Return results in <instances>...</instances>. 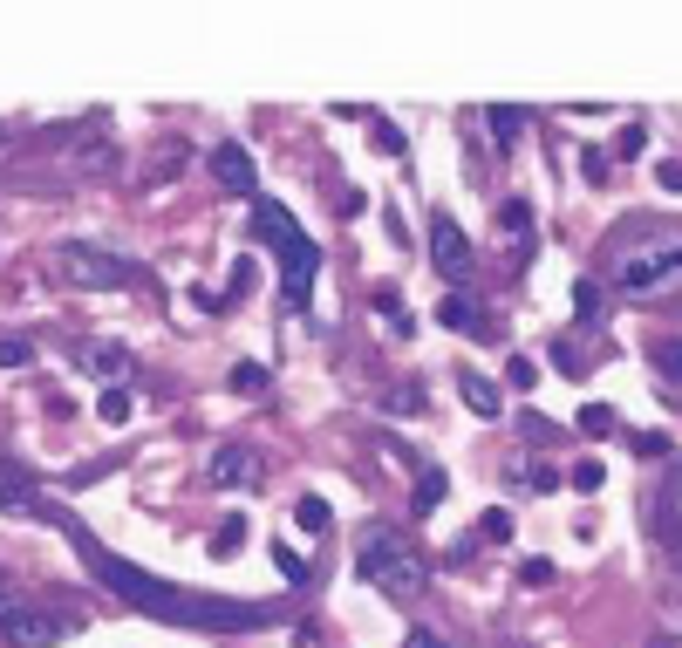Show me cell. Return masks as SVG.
Segmentation results:
<instances>
[{"label": "cell", "instance_id": "83f0119b", "mask_svg": "<svg viewBox=\"0 0 682 648\" xmlns=\"http://www.w3.org/2000/svg\"><path fill=\"white\" fill-rule=\"evenodd\" d=\"M273 567L287 573V580H294V587H301V580H307V560H301V553H294V546H287V539H280V546H273Z\"/></svg>", "mask_w": 682, "mask_h": 648}, {"label": "cell", "instance_id": "1f68e13d", "mask_svg": "<svg viewBox=\"0 0 682 648\" xmlns=\"http://www.w3.org/2000/svg\"><path fill=\"white\" fill-rule=\"evenodd\" d=\"M519 580H526V587H546V580H553V560H526Z\"/></svg>", "mask_w": 682, "mask_h": 648}, {"label": "cell", "instance_id": "d6a6232c", "mask_svg": "<svg viewBox=\"0 0 682 648\" xmlns=\"http://www.w3.org/2000/svg\"><path fill=\"white\" fill-rule=\"evenodd\" d=\"M655 185H662V191H682V164H669V157H662V164H655Z\"/></svg>", "mask_w": 682, "mask_h": 648}, {"label": "cell", "instance_id": "8992f818", "mask_svg": "<svg viewBox=\"0 0 682 648\" xmlns=\"http://www.w3.org/2000/svg\"><path fill=\"white\" fill-rule=\"evenodd\" d=\"M55 267H62L69 287H89V294H116V287H130V260L96 253V246H62V253H55Z\"/></svg>", "mask_w": 682, "mask_h": 648}, {"label": "cell", "instance_id": "7c38bea8", "mask_svg": "<svg viewBox=\"0 0 682 648\" xmlns=\"http://www.w3.org/2000/svg\"><path fill=\"white\" fill-rule=\"evenodd\" d=\"M457 396H464L478 417H498V410H505V396H498V382L485 376V369H457Z\"/></svg>", "mask_w": 682, "mask_h": 648}, {"label": "cell", "instance_id": "8fae6325", "mask_svg": "<svg viewBox=\"0 0 682 648\" xmlns=\"http://www.w3.org/2000/svg\"><path fill=\"white\" fill-rule=\"evenodd\" d=\"M498 246H505L512 260L532 253V205L526 198H505V205H498Z\"/></svg>", "mask_w": 682, "mask_h": 648}, {"label": "cell", "instance_id": "4dcf8cb0", "mask_svg": "<svg viewBox=\"0 0 682 648\" xmlns=\"http://www.w3.org/2000/svg\"><path fill=\"white\" fill-rule=\"evenodd\" d=\"M369 130H376V144L389 157H403V130H396V123H382V116H369Z\"/></svg>", "mask_w": 682, "mask_h": 648}, {"label": "cell", "instance_id": "d4e9b609", "mask_svg": "<svg viewBox=\"0 0 682 648\" xmlns=\"http://www.w3.org/2000/svg\"><path fill=\"white\" fill-rule=\"evenodd\" d=\"M35 362V342H21V335H0V369H28Z\"/></svg>", "mask_w": 682, "mask_h": 648}, {"label": "cell", "instance_id": "277c9868", "mask_svg": "<svg viewBox=\"0 0 682 648\" xmlns=\"http://www.w3.org/2000/svg\"><path fill=\"white\" fill-rule=\"evenodd\" d=\"M607 280L621 287V294H669L682 280V232H655V239H635V246H621V253H607Z\"/></svg>", "mask_w": 682, "mask_h": 648}, {"label": "cell", "instance_id": "836d02e7", "mask_svg": "<svg viewBox=\"0 0 682 648\" xmlns=\"http://www.w3.org/2000/svg\"><path fill=\"white\" fill-rule=\"evenodd\" d=\"M642 144H648V130H642V123H628V130H621V157H635Z\"/></svg>", "mask_w": 682, "mask_h": 648}, {"label": "cell", "instance_id": "4316f807", "mask_svg": "<svg viewBox=\"0 0 682 648\" xmlns=\"http://www.w3.org/2000/svg\"><path fill=\"white\" fill-rule=\"evenodd\" d=\"M601 485H607L601 458H580V464H573V492H601Z\"/></svg>", "mask_w": 682, "mask_h": 648}, {"label": "cell", "instance_id": "5b68a950", "mask_svg": "<svg viewBox=\"0 0 682 648\" xmlns=\"http://www.w3.org/2000/svg\"><path fill=\"white\" fill-rule=\"evenodd\" d=\"M69 628H76V614L35 608V601H21V594L0 587V642H7V648H55Z\"/></svg>", "mask_w": 682, "mask_h": 648}, {"label": "cell", "instance_id": "ffe728a7", "mask_svg": "<svg viewBox=\"0 0 682 648\" xmlns=\"http://www.w3.org/2000/svg\"><path fill=\"white\" fill-rule=\"evenodd\" d=\"M505 382H512L519 396H532V389H539V362H532V355H505Z\"/></svg>", "mask_w": 682, "mask_h": 648}, {"label": "cell", "instance_id": "44dd1931", "mask_svg": "<svg viewBox=\"0 0 682 648\" xmlns=\"http://www.w3.org/2000/svg\"><path fill=\"white\" fill-rule=\"evenodd\" d=\"M580 430H587V437H614V430H621V417H614L607 403H580Z\"/></svg>", "mask_w": 682, "mask_h": 648}, {"label": "cell", "instance_id": "30bf717a", "mask_svg": "<svg viewBox=\"0 0 682 648\" xmlns=\"http://www.w3.org/2000/svg\"><path fill=\"white\" fill-rule=\"evenodd\" d=\"M212 178L226 191H239V198L260 191V171H253V151H246V144H219V151H212Z\"/></svg>", "mask_w": 682, "mask_h": 648}, {"label": "cell", "instance_id": "f546056e", "mask_svg": "<svg viewBox=\"0 0 682 648\" xmlns=\"http://www.w3.org/2000/svg\"><path fill=\"white\" fill-rule=\"evenodd\" d=\"M573 307H580V321H594V314H601V287L580 280V287H573Z\"/></svg>", "mask_w": 682, "mask_h": 648}, {"label": "cell", "instance_id": "d6986e66", "mask_svg": "<svg viewBox=\"0 0 682 648\" xmlns=\"http://www.w3.org/2000/svg\"><path fill=\"white\" fill-rule=\"evenodd\" d=\"M130 410H137V403H130V389H123V382L96 396V417H103V423H130Z\"/></svg>", "mask_w": 682, "mask_h": 648}, {"label": "cell", "instance_id": "e575fe53", "mask_svg": "<svg viewBox=\"0 0 682 648\" xmlns=\"http://www.w3.org/2000/svg\"><path fill=\"white\" fill-rule=\"evenodd\" d=\"M519 430H526L532 444H546V437H553V423H546V417H519Z\"/></svg>", "mask_w": 682, "mask_h": 648}, {"label": "cell", "instance_id": "3957f363", "mask_svg": "<svg viewBox=\"0 0 682 648\" xmlns=\"http://www.w3.org/2000/svg\"><path fill=\"white\" fill-rule=\"evenodd\" d=\"M355 567H362V580L376 587V594H389V601H410V594H423V580H430V567H423L417 539L389 533V526H369L362 533V546H355Z\"/></svg>", "mask_w": 682, "mask_h": 648}, {"label": "cell", "instance_id": "9a60e30c", "mask_svg": "<svg viewBox=\"0 0 682 648\" xmlns=\"http://www.w3.org/2000/svg\"><path fill=\"white\" fill-rule=\"evenodd\" d=\"M444 505V471L437 464H417V519H430Z\"/></svg>", "mask_w": 682, "mask_h": 648}, {"label": "cell", "instance_id": "6da1fadb", "mask_svg": "<svg viewBox=\"0 0 682 648\" xmlns=\"http://www.w3.org/2000/svg\"><path fill=\"white\" fill-rule=\"evenodd\" d=\"M41 512H48L62 533L76 539L82 567L96 573L110 594H123L130 608L157 614V621H178V628H266V621H273V608H253V601H219V594H198V587H171V580H157V573L130 567V560H116L110 546L89 533V526H76L69 512H55V505H41Z\"/></svg>", "mask_w": 682, "mask_h": 648}, {"label": "cell", "instance_id": "5bb4252c", "mask_svg": "<svg viewBox=\"0 0 682 648\" xmlns=\"http://www.w3.org/2000/svg\"><path fill=\"white\" fill-rule=\"evenodd\" d=\"M437 321H444L451 335H478V328H485V321H478V307L464 301V294H444V301H437Z\"/></svg>", "mask_w": 682, "mask_h": 648}, {"label": "cell", "instance_id": "d590c367", "mask_svg": "<svg viewBox=\"0 0 682 648\" xmlns=\"http://www.w3.org/2000/svg\"><path fill=\"white\" fill-rule=\"evenodd\" d=\"M403 648H444V635H430V628H410V635H403Z\"/></svg>", "mask_w": 682, "mask_h": 648}, {"label": "cell", "instance_id": "484cf974", "mask_svg": "<svg viewBox=\"0 0 682 648\" xmlns=\"http://www.w3.org/2000/svg\"><path fill=\"white\" fill-rule=\"evenodd\" d=\"M655 369L669 382H682V335H669V342H655Z\"/></svg>", "mask_w": 682, "mask_h": 648}, {"label": "cell", "instance_id": "7a4b0ae2", "mask_svg": "<svg viewBox=\"0 0 682 648\" xmlns=\"http://www.w3.org/2000/svg\"><path fill=\"white\" fill-rule=\"evenodd\" d=\"M253 232H260L266 246H273V260H280V301L294 307V314H307V307H314L321 246H314V239H307V226L287 212V205H273V198H260V205H253Z\"/></svg>", "mask_w": 682, "mask_h": 648}, {"label": "cell", "instance_id": "ba28073f", "mask_svg": "<svg viewBox=\"0 0 682 648\" xmlns=\"http://www.w3.org/2000/svg\"><path fill=\"white\" fill-rule=\"evenodd\" d=\"M430 267L444 273L451 287L471 273V239H464V226H457L451 212H430Z\"/></svg>", "mask_w": 682, "mask_h": 648}, {"label": "cell", "instance_id": "f1b7e54d", "mask_svg": "<svg viewBox=\"0 0 682 648\" xmlns=\"http://www.w3.org/2000/svg\"><path fill=\"white\" fill-rule=\"evenodd\" d=\"M478 533H485V539H512V512H505V505H492V512L478 519Z\"/></svg>", "mask_w": 682, "mask_h": 648}, {"label": "cell", "instance_id": "ac0fdd59", "mask_svg": "<svg viewBox=\"0 0 682 648\" xmlns=\"http://www.w3.org/2000/svg\"><path fill=\"white\" fill-rule=\"evenodd\" d=\"M485 123H492L498 144H512V137L526 130V110H519V103H492V110H485Z\"/></svg>", "mask_w": 682, "mask_h": 648}, {"label": "cell", "instance_id": "603a6c76", "mask_svg": "<svg viewBox=\"0 0 682 648\" xmlns=\"http://www.w3.org/2000/svg\"><path fill=\"white\" fill-rule=\"evenodd\" d=\"M232 389H239V396H260V389H266V362H232Z\"/></svg>", "mask_w": 682, "mask_h": 648}, {"label": "cell", "instance_id": "9c48e42d", "mask_svg": "<svg viewBox=\"0 0 682 648\" xmlns=\"http://www.w3.org/2000/svg\"><path fill=\"white\" fill-rule=\"evenodd\" d=\"M253 478H260V451L253 444H219L205 458V485H219V492H246Z\"/></svg>", "mask_w": 682, "mask_h": 648}, {"label": "cell", "instance_id": "52a82bcc", "mask_svg": "<svg viewBox=\"0 0 682 648\" xmlns=\"http://www.w3.org/2000/svg\"><path fill=\"white\" fill-rule=\"evenodd\" d=\"M648 526H655V546L682 567V464L662 471V485H655V498H648Z\"/></svg>", "mask_w": 682, "mask_h": 648}, {"label": "cell", "instance_id": "7402d4cb", "mask_svg": "<svg viewBox=\"0 0 682 648\" xmlns=\"http://www.w3.org/2000/svg\"><path fill=\"white\" fill-rule=\"evenodd\" d=\"M294 519H301V533H328V526H335L328 498H301V505H294Z\"/></svg>", "mask_w": 682, "mask_h": 648}, {"label": "cell", "instance_id": "cb8c5ba5", "mask_svg": "<svg viewBox=\"0 0 682 648\" xmlns=\"http://www.w3.org/2000/svg\"><path fill=\"white\" fill-rule=\"evenodd\" d=\"M239 546H246V519H226V526L212 533V560H232Z\"/></svg>", "mask_w": 682, "mask_h": 648}, {"label": "cell", "instance_id": "2e32d148", "mask_svg": "<svg viewBox=\"0 0 682 648\" xmlns=\"http://www.w3.org/2000/svg\"><path fill=\"white\" fill-rule=\"evenodd\" d=\"M376 314H382V328H389L396 342H410V335H417V321H410V307L396 301V294H376Z\"/></svg>", "mask_w": 682, "mask_h": 648}, {"label": "cell", "instance_id": "4fadbf2b", "mask_svg": "<svg viewBox=\"0 0 682 648\" xmlns=\"http://www.w3.org/2000/svg\"><path fill=\"white\" fill-rule=\"evenodd\" d=\"M0 512H41L35 478H28V471H14V464H0Z\"/></svg>", "mask_w": 682, "mask_h": 648}, {"label": "cell", "instance_id": "e0dca14e", "mask_svg": "<svg viewBox=\"0 0 682 648\" xmlns=\"http://www.w3.org/2000/svg\"><path fill=\"white\" fill-rule=\"evenodd\" d=\"M89 369L110 376V389H116V376H130V355H123L116 342H96V348H89Z\"/></svg>", "mask_w": 682, "mask_h": 648}]
</instances>
